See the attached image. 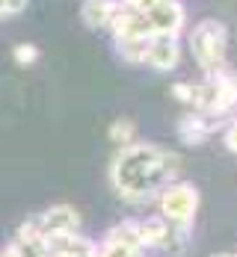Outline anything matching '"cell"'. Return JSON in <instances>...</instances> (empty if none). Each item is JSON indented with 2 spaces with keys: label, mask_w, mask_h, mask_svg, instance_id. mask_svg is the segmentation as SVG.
<instances>
[{
  "label": "cell",
  "mask_w": 237,
  "mask_h": 257,
  "mask_svg": "<svg viewBox=\"0 0 237 257\" xmlns=\"http://www.w3.org/2000/svg\"><path fill=\"white\" fill-rule=\"evenodd\" d=\"M178 175H181V157L172 148L142 139L128 148H119L107 169L110 189L119 195V201L131 207L154 204V198L172 180H178Z\"/></svg>",
  "instance_id": "cell-1"
},
{
  "label": "cell",
  "mask_w": 237,
  "mask_h": 257,
  "mask_svg": "<svg viewBox=\"0 0 237 257\" xmlns=\"http://www.w3.org/2000/svg\"><path fill=\"white\" fill-rule=\"evenodd\" d=\"M172 98L190 112L228 121L237 115V74L222 68L216 74H202V80H178L172 83Z\"/></svg>",
  "instance_id": "cell-2"
},
{
  "label": "cell",
  "mask_w": 237,
  "mask_h": 257,
  "mask_svg": "<svg viewBox=\"0 0 237 257\" xmlns=\"http://www.w3.org/2000/svg\"><path fill=\"white\" fill-rule=\"evenodd\" d=\"M187 51L202 74H216L228 68V27L219 18H202L184 33Z\"/></svg>",
  "instance_id": "cell-3"
},
{
  "label": "cell",
  "mask_w": 237,
  "mask_h": 257,
  "mask_svg": "<svg viewBox=\"0 0 237 257\" xmlns=\"http://www.w3.org/2000/svg\"><path fill=\"white\" fill-rule=\"evenodd\" d=\"M116 53L128 65H145L151 71H175L181 65L184 45H181V36H148L139 42L116 45Z\"/></svg>",
  "instance_id": "cell-4"
},
{
  "label": "cell",
  "mask_w": 237,
  "mask_h": 257,
  "mask_svg": "<svg viewBox=\"0 0 237 257\" xmlns=\"http://www.w3.org/2000/svg\"><path fill=\"white\" fill-rule=\"evenodd\" d=\"M154 213L166 225L178 228V231H190L193 233V225H196V216H199V207H202V195L199 189L190 183V180H172L157 198H154Z\"/></svg>",
  "instance_id": "cell-5"
},
{
  "label": "cell",
  "mask_w": 237,
  "mask_h": 257,
  "mask_svg": "<svg viewBox=\"0 0 237 257\" xmlns=\"http://www.w3.org/2000/svg\"><path fill=\"white\" fill-rule=\"evenodd\" d=\"M148 248L139 236L136 228V216L133 219H122L119 225L107 228V233L95 242L92 257H145Z\"/></svg>",
  "instance_id": "cell-6"
},
{
  "label": "cell",
  "mask_w": 237,
  "mask_h": 257,
  "mask_svg": "<svg viewBox=\"0 0 237 257\" xmlns=\"http://www.w3.org/2000/svg\"><path fill=\"white\" fill-rule=\"evenodd\" d=\"M33 231H39L42 236H65V233L83 231V219L71 204H51L48 210L33 213L30 219H24Z\"/></svg>",
  "instance_id": "cell-7"
},
{
  "label": "cell",
  "mask_w": 237,
  "mask_h": 257,
  "mask_svg": "<svg viewBox=\"0 0 237 257\" xmlns=\"http://www.w3.org/2000/svg\"><path fill=\"white\" fill-rule=\"evenodd\" d=\"M225 127V121L222 118H213V115H205V112H190L184 109V115L178 118V124H175V133H178V139L184 142V145H205L208 139H213L216 133H222Z\"/></svg>",
  "instance_id": "cell-8"
},
{
  "label": "cell",
  "mask_w": 237,
  "mask_h": 257,
  "mask_svg": "<svg viewBox=\"0 0 237 257\" xmlns=\"http://www.w3.org/2000/svg\"><path fill=\"white\" fill-rule=\"evenodd\" d=\"M116 9H119V0H83L80 3V21L95 33H110Z\"/></svg>",
  "instance_id": "cell-9"
},
{
  "label": "cell",
  "mask_w": 237,
  "mask_h": 257,
  "mask_svg": "<svg viewBox=\"0 0 237 257\" xmlns=\"http://www.w3.org/2000/svg\"><path fill=\"white\" fill-rule=\"evenodd\" d=\"M107 139H110V145H113L116 151H119V148H128V145H133V142H139V127H136L133 118L119 115V118L110 121V127H107Z\"/></svg>",
  "instance_id": "cell-10"
},
{
  "label": "cell",
  "mask_w": 237,
  "mask_h": 257,
  "mask_svg": "<svg viewBox=\"0 0 237 257\" xmlns=\"http://www.w3.org/2000/svg\"><path fill=\"white\" fill-rule=\"evenodd\" d=\"M39 56H42V51H39L33 42H21V45H15V48H12V59H15V65H21V68L36 65V62H39Z\"/></svg>",
  "instance_id": "cell-11"
},
{
  "label": "cell",
  "mask_w": 237,
  "mask_h": 257,
  "mask_svg": "<svg viewBox=\"0 0 237 257\" xmlns=\"http://www.w3.org/2000/svg\"><path fill=\"white\" fill-rule=\"evenodd\" d=\"M27 6H30V0H0V21H12V18H18Z\"/></svg>",
  "instance_id": "cell-12"
},
{
  "label": "cell",
  "mask_w": 237,
  "mask_h": 257,
  "mask_svg": "<svg viewBox=\"0 0 237 257\" xmlns=\"http://www.w3.org/2000/svg\"><path fill=\"white\" fill-rule=\"evenodd\" d=\"M219 136H222V145H225L231 154H237V115L225 121V127H222V133H219Z\"/></svg>",
  "instance_id": "cell-13"
},
{
  "label": "cell",
  "mask_w": 237,
  "mask_h": 257,
  "mask_svg": "<svg viewBox=\"0 0 237 257\" xmlns=\"http://www.w3.org/2000/svg\"><path fill=\"white\" fill-rule=\"evenodd\" d=\"M0 257H15V254H12V248H9V245H3V248H0Z\"/></svg>",
  "instance_id": "cell-14"
},
{
  "label": "cell",
  "mask_w": 237,
  "mask_h": 257,
  "mask_svg": "<svg viewBox=\"0 0 237 257\" xmlns=\"http://www.w3.org/2000/svg\"><path fill=\"white\" fill-rule=\"evenodd\" d=\"M213 257H234V254H228V251H222V254H213Z\"/></svg>",
  "instance_id": "cell-15"
}]
</instances>
